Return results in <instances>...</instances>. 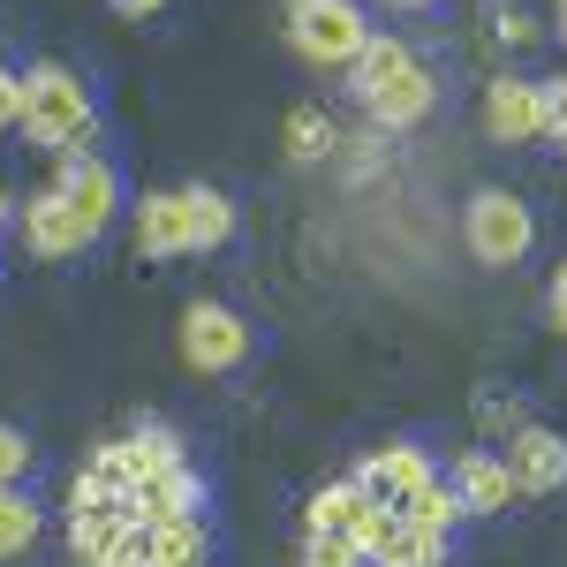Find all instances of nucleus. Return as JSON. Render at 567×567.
I'll list each match as a JSON object with an SVG mask.
<instances>
[{"label": "nucleus", "instance_id": "nucleus-1", "mask_svg": "<svg viewBox=\"0 0 567 567\" xmlns=\"http://www.w3.org/2000/svg\"><path fill=\"white\" fill-rule=\"evenodd\" d=\"M23 130L39 136L45 152H84L91 144V91L76 69L61 61H39L23 76Z\"/></svg>", "mask_w": 567, "mask_h": 567}, {"label": "nucleus", "instance_id": "nucleus-2", "mask_svg": "<svg viewBox=\"0 0 567 567\" xmlns=\"http://www.w3.org/2000/svg\"><path fill=\"white\" fill-rule=\"evenodd\" d=\"M288 45L310 69H349L371 45V16L355 0H288Z\"/></svg>", "mask_w": 567, "mask_h": 567}, {"label": "nucleus", "instance_id": "nucleus-3", "mask_svg": "<svg viewBox=\"0 0 567 567\" xmlns=\"http://www.w3.org/2000/svg\"><path fill=\"white\" fill-rule=\"evenodd\" d=\"M462 235H470V258L477 265H523L529 243H537V219H529V205L515 189H477Z\"/></svg>", "mask_w": 567, "mask_h": 567}, {"label": "nucleus", "instance_id": "nucleus-4", "mask_svg": "<svg viewBox=\"0 0 567 567\" xmlns=\"http://www.w3.org/2000/svg\"><path fill=\"white\" fill-rule=\"evenodd\" d=\"M167 470H182V439L159 432V424H152V432H130V439H106L84 462V477H99L106 492H122V499H130L136 484L167 477Z\"/></svg>", "mask_w": 567, "mask_h": 567}, {"label": "nucleus", "instance_id": "nucleus-5", "mask_svg": "<svg viewBox=\"0 0 567 567\" xmlns=\"http://www.w3.org/2000/svg\"><path fill=\"white\" fill-rule=\"evenodd\" d=\"M182 363L189 371H235V363H250V326L227 303H189L182 310Z\"/></svg>", "mask_w": 567, "mask_h": 567}, {"label": "nucleus", "instance_id": "nucleus-6", "mask_svg": "<svg viewBox=\"0 0 567 567\" xmlns=\"http://www.w3.org/2000/svg\"><path fill=\"white\" fill-rule=\"evenodd\" d=\"M484 136L492 144H545V84H529V76L484 84Z\"/></svg>", "mask_w": 567, "mask_h": 567}, {"label": "nucleus", "instance_id": "nucleus-7", "mask_svg": "<svg viewBox=\"0 0 567 567\" xmlns=\"http://www.w3.org/2000/svg\"><path fill=\"white\" fill-rule=\"evenodd\" d=\"M76 213H84L91 235H106V219L122 213V175L99 159V152H61V182H53Z\"/></svg>", "mask_w": 567, "mask_h": 567}, {"label": "nucleus", "instance_id": "nucleus-8", "mask_svg": "<svg viewBox=\"0 0 567 567\" xmlns=\"http://www.w3.org/2000/svg\"><path fill=\"white\" fill-rule=\"evenodd\" d=\"M23 243H31L39 258H76L99 235L84 227V213H76L61 189H39V197H23Z\"/></svg>", "mask_w": 567, "mask_h": 567}, {"label": "nucleus", "instance_id": "nucleus-9", "mask_svg": "<svg viewBox=\"0 0 567 567\" xmlns=\"http://www.w3.org/2000/svg\"><path fill=\"white\" fill-rule=\"evenodd\" d=\"M454 492H462V515H507L515 499H523V484L507 470V454H462L454 462Z\"/></svg>", "mask_w": 567, "mask_h": 567}, {"label": "nucleus", "instance_id": "nucleus-10", "mask_svg": "<svg viewBox=\"0 0 567 567\" xmlns=\"http://www.w3.org/2000/svg\"><path fill=\"white\" fill-rule=\"evenodd\" d=\"M189 250V189H152L136 205V258H182Z\"/></svg>", "mask_w": 567, "mask_h": 567}, {"label": "nucleus", "instance_id": "nucleus-11", "mask_svg": "<svg viewBox=\"0 0 567 567\" xmlns=\"http://www.w3.org/2000/svg\"><path fill=\"white\" fill-rule=\"evenodd\" d=\"M205 507V484H197V470L182 462V470H167V477H152V484H136L130 492V523H144V529H159V523H182V515H197Z\"/></svg>", "mask_w": 567, "mask_h": 567}, {"label": "nucleus", "instance_id": "nucleus-12", "mask_svg": "<svg viewBox=\"0 0 567 567\" xmlns=\"http://www.w3.org/2000/svg\"><path fill=\"white\" fill-rule=\"evenodd\" d=\"M507 470L523 492H560L567 484V439L545 432V424H523V432L507 439Z\"/></svg>", "mask_w": 567, "mask_h": 567}, {"label": "nucleus", "instance_id": "nucleus-13", "mask_svg": "<svg viewBox=\"0 0 567 567\" xmlns=\"http://www.w3.org/2000/svg\"><path fill=\"white\" fill-rule=\"evenodd\" d=\"M424 477H432L424 446H379V454H363V462H355V484H363L379 507H401Z\"/></svg>", "mask_w": 567, "mask_h": 567}, {"label": "nucleus", "instance_id": "nucleus-14", "mask_svg": "<svg viewBox=\"0 0 567 567\" xmlns=\"http://www.w3.org/2000/svg\"><path fill=\"white\" fill-rule=\"evenodd\" d=\"M432 106H439V84H432V69H424V61H416V69L401 76V84H386L379 99H363V114H371V130H379V136L416 130V122H424Z\"/></svg>", "mask_w": 567, "mask_h": 567}, {"label": "nucleus", "instance_id": "nucleus-15", "mask_svg": "<svg viewBox=\"0 0 567 567\" xmlns=\"http://www.w3.org/2000/svg\"><path fill=\"white\" fill-rule=\"evenodd\" d=\"M409 69H416V53H409L401 39H379V31H371V45L349 61V91H355V99H379V91L401 84Z\"/></svg>", "mask_w": 567, "mask_h": 567}, {"label": "nucleus", "instance_id": "nucleus-16", "mask_svg": "<svg viewBox=\"0 0 567 567\" xmlns=\"http://www.w3.org/2000/svg\"><path fill=\"white\" fill-rule=\"evenodd\" d=\"M371 507H379V499H371L355 477H341V484H326V492H310L303 529H341V537H355V523H363Z\"/></svg>", "mask_w": 567, "mask_h": 567}, {"label": "nucleus", "instance_id": "nucleus-17", "mask_svg": "<svg viewBox=\"0 0 567 567\" xmlns=\"http://www.w3.org/2000/svg\"><path fill=\"white\" fill-rule=\"evenodd\" d=\"M446 553H454V537H446V529H416L409 515H401L393 537L371 553V567H446Z\"/></svg>", "mask_w": 567, "mask_h": 567}, {"label": "nucleus", "instance_id": "nucleus-18", "mask_svg": "<svg viewBox=\"0 0 567 567\" xmlns=\"http://www.w3.org/2000/svg\"><path fill=\"white\" fill-rule=\"evenodd\" d=\"M205 560H213V529H205V515H182V523L152 529V560L144 567H205Z\"/></svg>", "mask_w": 567, "mask_h": 567}, {"label": "nucleus", "instance_id": "nucleus-19", "mask_svg": "<svg viewBox=\"0 0 567 567\" xmlns=\"http://www.w3.org/2000/svg\"><path fill=\"white\" fill-rule=\"evenodd\" d=\"M288 159H296V167H318V159H333V152H341V130H333V122H326V106H288Z\"/></svg>", "mask_w": 567, "mask_h": 567}, {"label": "nucleus", "instance_id": "nucleus-20", "mask_svg": "<svg viewBox=\"0 0 567 567\" xmlns=\"http://www.w3.org/2000/svg\"><path fill=\"white\" fill-rule=\"evenodd\" d=\"M401 515H409L416 529H446V537H454V523H462V492L439 484V477H424L409 499H401Z\"/></svg>", "mask_w": 567, "mask_h": 567}, {"label": "nucleus", "instance_id": "nucleus-21", "mask_svg": "<svg viewBox=\"0 0 567 567\" xmlns=\"http://www.w3.org/2000/svg\"><path fill=\"white\" fill-rule=\"evenodd\" d=\"M227 235H235V205L197 182V189H189V250H219Z\"/></svg>", "mask_w": 567, "mask_h": 567}, {"label": "nucleus", "instance_id": "nucleus-22", "mask_svg": "<svg viewBox=\"0 0 567 567\" xmlns=\"http://www.w3.org/2000/svg\"><path fill=\"white\" fill-rule=\"evenodd\" d=\"M39 545V507L16 492V484H0V560H16V553H31Z\"/></svg>", "mask_w": 567, "mask_h": 567}, {"label": "nucleus", "instance_id": "nucleus-23", "mask_svg": "<svg viewBox=\"0 0 567 567\" xmlns=\"http://www.w3.org/2000/svg\"><path fill=\"white\" fill-rule=\"evenodd\" d=\"M303 567H371V560H363V545L341 537V529H310L303 537Z\"/></svg>", "mask_w": 567, "mask_h": 567}, {"label": "nucleus", "instance_id": "nucleus-24", "mask_svg": "<svg viewBox=\"0 0 567 567\" xmlns=\"http://www.w3.org/2000/svg\"><path fill=\"white\" fill-rule=\"evenodd\" d=\"M545 144L567 159V76H560V84H545Z\"/></svg>", "mask_w": 567, "mask_h": 567}, {"label": "nucleus", "instance_id": "nucleus-25", "mask_svg": "<svg viewBox=\"0 0 567 567\" xmlns=\"http://www.w3.org/2000/svg\"><path fill=\"white\" fill-rule=\"evenodd\" d=\"M31 470V439L16 432V424H0V484H16Z\"/></svg>", "mask_w": 567, "mask_h": 567}, {"label": "nucleus", "instance_id": "nucleus-26", "mask_svg": "<svg viewBox=\"0 0 567 567\" xmlns=\"http://www.w3.org/2000/svg\"><path fill=\"white\" fill-rule=\"evenodd\" d=\"M492 39L499 45H537V23H529L523 8H499V16H492Z\"/></svg>", "mask_w": 567, "mask_h": 567}, {"label": "nucleus", "instance_id": "nucleus-27", "mask_svg": "<svg viewBox=\"0 0 567 567\" xmlns=\"http://www.w3.org/2000/svg\"><path fill=\"white\" fill-rule=\"evenodd\" d=\"M16 122H23V76L0 69V130H16Z\"/></svg>", "mask_w": 567, "mask_h": 567}, {"label": "nucleus", "instance_id": "nucleus-28", "mask_svg": "<svg viewBox=\"0 0 567 567\" xmlns=\"http://www.w3.org/2000/svg\"><path fill=\"white\" fill-rule=\"evenodd\" d=\"M553 326L567 333V258H560V272H553Z\"/></svg>", "mask_w": 567, "mask_h": 567}, {"label": "nucleus", "instance_id": "nucleus-29", "mask_svg": "<svg viewBox=\"0 0 567 567\" xmlns=\"http://www.w3.org/2000/svg\"><path fill=\"white\" fill-rule=\"evenodd\" d=\"M114 8H122V16H159L167 0H114Z\"/></svg>", "mask_w": 567, "mask_h": 567}, {"label": "nucleus", "instance_id": "nucleus-30", "mask_svg": "<svg viewBox=\"0 0 567 567\" xmlns=\"http://www.w3.org/2000/svg\"><path fill=\"white\" fill-rule=\"evenodd\" d=\"M553 31H560V39H567V0H553Z\"/></svg>", "mask_w": 567, "mask_h": 567}, {"label": "nucleus", "instance_id": "nucleus-31", "mask_svg": "<svg viewBox=\"0 0 567 567\" xmlns=\"http://www.w3.org/2000/svg\"><path fill=\"white\" fill-rule=\"evenodd\" d=\"M8 219H16V205H8V189H0V227H8Z\"/></svg>", "mask_w": 567, "mask_h": 567}, {"label": "nucleus", "instance_id": "nucleus-32", "mask_svg": "<svg viewBox=\"0 0 567 567\" xmlns=\"http://www.w3.org/2000/svg\"><path fill=\"white\" fill-rule=\"evenodd\" d=\"M401 8H432V0H401Z\"/></svg>", "mask_w": 567, "mask_h": 567}]
</instances>
